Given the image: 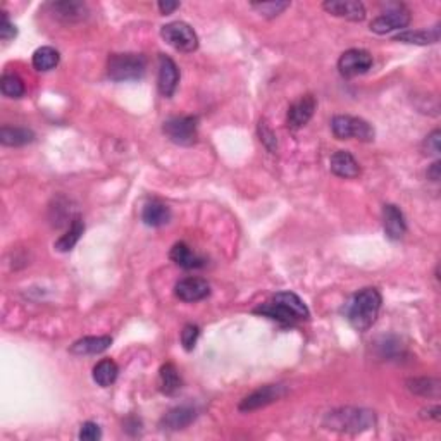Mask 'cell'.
<instances>
[{"label": "cell", "instance_id": "6da1fadb", "mask_svg": "<svg viewBox=\"0 0 441 441\" xmlns=\"http://www.w3.org/2000/svg\"><path fill=\"white\" fill-rule=\"evenodd\" d=\"M381 294L376 288H364L352 296L347 305V319L353 329L364 333L376 323L381 311Z\"/></svg>", "mask_w": 441, "mask_h": 441}, {"label": "cell", "instance_id": "7a4b0ae2", "mask_svg": "<svg viewBox=\"0 0 441 441\" xmlns=\"http://www.w3.org/2000/svg\"><path fill=\"white\" fill-rule=\"evenodd\" d=\"M255 314H261L269 317V319L279 321L284 324H294L299 321L308 319V308L303 303V300L299 295L291 294V291H281L276 294L273 302L264 303L261 307L255 308Z\"/></svg>", "mask_w": 441, "mask_h": 441}, {"label": "cell", "instance_id": "3957f363", "mask_svg": "<svg viewBox=\"0 0 441 441\" xmlns=\"http://www.w3.org/2000/svg\"><path fill=\"white\" fill-rule=\"evenodd\" d=\"M376 424L374 412L365 409H356V407H345L329 412L324 419V426L328 430L345 431V432H360L370 430Z\"/></svg>", "mask_w": 441, "mask_h": 441}, {"label": "cell", "instance_id": "277c9868", "mask_svg": "<svg viewBox=\"0 0 441 441\" xmlns=\"http://www.w3.org/2000/svg\"><path fill=\"white\" fill-rule=\"evenodd\" d=\"M147 59L142 53H113L107 61V74L113 81H135L143 78Z\"/></svg>", "mask_w": 441, "mask_h": 441}, {"label": "cell", "instance_id": "5b68a950", "mask_svg": "<svg viewBox=\"0 0 441 441\" xmlns=\"http://www.w3.org/2000/svg\"><path fill=\"white\" fill-rule=\"evenodd\" d=\"M333 135L338 140H360V142H373L376 133L374 128L365 119L353 116H335L331 119Z\"/></svg>", "mask_w": 441, "mask_h": 441}, {"label": "cell", "instance_id": "8992f818", "mask_svg": "<svg viewBox=\"0 0 441 441\" xmlns=\"http://www.w3.org/2000/svg\"><path fill=\"white\" fill-rule=\"evenodd\" d=\"M160 35H162L167 45H171L178 52H193L199 48V36L188 23H169L166 26H162Z\"/></svg>", "mask_w": 441, "mask_h": 441}, {"label": "cell", "instance_id": "52a82bcc", "mask_svg": "<svg viewBox=\"0 0 441 441\" xmlns=\"http://www.w3.org/2000/svg\"><path fill=\"white\" fill-rule=\"evenodd\" d=\"M164 135L172 143L181 147H190L197 142L199 131H197V118L193 116H178L171 118L164 123Z\"/></svg>", "mask_w": 441, "mask_h": 441}, {"label": "cell", "instance_id": "ba28073f", "mask_svg": "<svg viewBox=\"0 0 441 441\" xmlns=\"http://www.w3.org/2000/svg\"><path fill=\"white\" fill-rule=\"evenodd\" d=\"M373 68V56L364 48H350L338 59V71L345 78H356Z\"/></svg>", "mask_w": 441, "mask_h": 441}, {"label": "cell", "instance_id": "9c48e42d", "mask_svg": "<svg viewBox=\"0 0 441 441\" xmlns=\"http://www.w3.org/2000/svg\"><path fill=\"white\" fill-rule=\"evenodd\" d=\"M286 395V388L283 385H266L262 388H259L254 393H250L249 397H245L238 405V409L242 412H252L262 407L271 405V403L278 402L279 398H283Z\"/></svg>", "mask_w": 441, "mask_h": 441}, {"label": "cell", "instance_id": "30bf717a", "mask_svg": "<svg viewBox=\"0 0 441 441\" xmlns=\"http://www.w3.org/2000/svg\"><path fill=\"white\" fill-rule=\"evenodd\" d=\"M410 23V12L405 7L397 6L393 9L383 12L381 16H378L373 23H370V31L378 33V35H386V33L395 31V30H403V28L409 26Z\"/></svg>", "mask_w": 441, "mask_h": 441}, {"label": "cell", "instance_id": "8fae6325", "mask_svg": "<svg viewBox=\"0 0 441 441\" xmlns=\"http://www.w3.org/2000/svg\"><path fill=\"white\" fill-rule=\"evenodd\" d=\"M323 7L329 14L353 23H360L365 19V7L358 0H328L323 4Z\"/></svg>", "mask_w": 441, "mask_h": 441}, {"label": "cell", "instance_id": "7c38bea8", "mask_svg": "<svg viewBox=\"0 0 441 441\" xmlns=\"http://www.w3.org/2000/svg\"><path fill=\"white\" fill-rule=\"evenodd\" d=\"M180 83V69L176 66L175 61L167 56H160L159 57V78H157V85H159V92L164 95V97H172L178 88Z\"/></svg>", "mask_w": 441, "mask_h": 441}, {"label": "cell", "instance_id": "4fadbf2b", "mask_svg": "<svg viewBox=\"0 0 441 441\" xmlns=\"http://www.w3.org/2000/svg\"><path fill=\"white\" fill-rule=\"evenodd\" d=\"M316 105L317 102L312 95H303V97H300L299 100H296L295 104H291L290 109H288V119H286L288 126H290L291 130H300V128H303L308 121H311V118L314 116Z\"/></svg>", "mask_w": 441, "mask_h": 441}, {"label": "cell", "instance_id": "5bb4252c", "mask_svg": "<svg viewBox=\"0 0 441 441\" xmlns=\"http://www.w3.org/2000/svg\"><path fill=\"white\" fill-rule=\"evenodd\" d=\"M175 294L183 302H199L210 294V286L202 278H185L176 283Z\"/></svg>", "mask_w": 441, "mask_h": 441}, {"label": "cell", "instance_id": "9a60e30c", "mask_svg": "<svg viewBox=\"0 0 441 441\" xmlns=\"http://www.w3.org/2000/svg\"><path fill=\"white\" fill-rule=\"evenodd\" d=\"M383 228L390 240H400L407 232V222L397 205H385L383 209Z\"/></svg>", "mask_w": 441, "mask_h": 441}, {"label": "cell", "instance_id": "2e32d148", "mask_svg": "<svg viewBox=\"0 0 441 441\" xmlns=\"http://www.w3.org/2000/svg\"><path fill=\"white\" fill-rule=\"evenodd\" d=\"M329 166H331L333 175L345 180H353L360 175V166H358L356 157L347 150L335 152L331 155V160H329Z\"/></svg>", "mask_w": 441, "mask_h": 441}, {"label": "cell", "instance_id": "e0dca14e", "mask_svg": "<svg viewBox=\"0 0 441 441\" xmlns=\"http://www.w3.org/2000/svg\"><path fill=\"white\" fill-rule=\"evenodd\" d=\"M53 18L64 23L83 21L88 16V7L83 2H53L51 4Z\"/></svg>", "mask_w": 441, "mask_h": 441}, {"label": "cell", "instance_id": "ac0fdd59", "mask_svg": "<svg viewBox=\"0 0 441 441\" xmlns=\"http://www.w3.org/2000/svg\"><path fill=\"white\" fill-rule=\"evenodd\" d=\"M197 417V412L192 407H176L169 410L162 419H160V427L167 431H180L188 427Z\"/></svg>", "mask_w": 441, "mask_h": 441}, {"label": "cell", "instance_id": "d6986e66", "mask_svg": "<svg viewBox=\"0 0 441 441\" xmlns=\"http://www.w3.org/2000/svg\"><path fill=\"white\" fill-rule=\"evenodd\" d=\"M110 345H113L110 336H86L74 341L69 352L74 356H95V353L105 352Z\"/></svg>", "mask_w": 441, "mask_h": 441}, {"label": "cell", "instance_id": "ffe728a7", "mask_svg": "<svg viewBox=\"0 0 441 441\" xmlns=\"http://www.w3.org/2000/svg\"><path fill=\"white\" fill-rule=\"evenodd\" d=\"M169 257H171V261L175 262L176 266L183 267V269H200V267L205 266L204 259L193 252L187 243H176L171 249Z\"/></svg>", "mask_w": 441, "mask_h": 441}, {"label": "cell", "instance_id": "44dd1931", "mask_svg": "<svg viewBox=\"0 0 441 441\" xmlns=\"http://www.w3.org/2000/svg\"><path fill=\"white\" fill-rule=\"evenodd\" d=\"M169 219H171V210L159 200L148 202L142 210V221L150 228H160V226L167 224Z\"/></svg>", "mask_w": 441, "mask_h": 441}, {"label": "cell", "instance_id": "7402d4cb", "mask_svg": "<svg viewBox=\"0 0 441 441\" xmlns=\"http://www.w3.org/2000/svg\"><path fill=\"white\" fill-rule=\"evenodd\" d=\"M35 140V133L28 128L2 126L0 130V143L6 147H23Z\"/></svg>", "mask_w": 441, "mask_h": 441}, {"label": "cell", "instance_id": "603a6c76", "mask_svg": "<svg viewBox=\"0 0 441 441\" xmlns=\"http://www.w3.org/2000/svg\"><path fill=\"white\" fill-rule=\"evenodd\" d=\"M440 40V28H432V30H414V31H403L395 36V42L412 43V45H430L436 43Z\"/></svg>", "mask_w": 441, "mask_h": 441}, {"label": "cell", "instance_id": "cb8c5ba5", "mask_svg": "<svg viewBox=\"0 0 441 441\" xmlns=\"http://www.w3.org/2000/svg\"><path fill=\"white\" fill-rule=\"evenodd\" d=\"M83 232H85V222L80 216H76L71 221V226H69L68 233L63 234L53 247H56V250H59V252H69V250H73L74 245L80 242Z\"/></svg>", "mask_w": 441, "mask_h": 441}, {"label": "cell", "instance_id": "d4e9b609", "mask_svg": "<svg viewBox=\"0 0 441 441\" xmlns=\"http://www.w3.org/2000/svg\"><path fill=\"white\" fill-rule=\"evenodd\" d=\"M118 374L119 369L116 362L110 360V358H104V360H100L93 368V381L98 386H102V388H107V386H110L116 381Z\"/></svg>", "mask_w": 441, "mask_h": 441}, {"label": "cell", "instance_id": "484cf974", "mask_svg": "<svg viewBox=\"0 0 441 441\" xmlns=\"http://www.w3.org/2000/svg\"><path fill=\"white\" fill-rule=\"evenodd\" d=\"M59 52L52 47H40L33 53V68L36 71H52L57 64H59Z\"/></svg>", "mask_w": 441, "mask_h": 441}, {"label": "cell", "instance_id": "4316f807", "mask_svg": "<svg viewBox=\"0 0 441 441\" xmlns=\"http://www.w3.org/2000/svg\"><path fill=\"white\" fill-rule=\"evenodd\" d=\"M160 390L164 395H175L181 390V376L172 364H164L160 368Z\"/></svg>", "mask_w": 441, "mask_h": 441}, {"label": "cell", "instance_id": "83f0119b", "mask_svg": "<svg viewBox=\"0 0 441 441\" xmlns=\"http://www.w3.org/2000/svg\"><path fill=\"white\" fill-rule=\"evenodd\" d=\"M0 90L9 98H21L24 95V83L18 74H4L0 80Z\"/></svg>", "mask_w": 441, "mask_h": 441}, {"label": "cell", "instance_id": "f1b7e54d", "mask_svg": "<svg viewBox=\"0 0 441 441\" xmlns=\"http://www.w3.org/2000/svg\"><path fill=\"white\" fill-rule=\"evenodd\" d=\"M407 385H409L410 391L422 395V397H438L440 395V381H436V379H410Z\"/></svg>", "mask_w": 441, "mask_h": 441}, {"label": "cell", "instance_id": "f546056e", "mask_svg": "<svg viewBox=\"0 0 441 441\" xmlns=\"http://www.w3.org/2000/svg\"><path fill=\"white\" fill-rule=\"evenodd\" d=\"M250 7L264 16V18L271 19L281 14L283 11H286L290 7V2H254L250 4Z\"/></svg>", "mask_w": 441, "mask_h": 441}, {"label": "cell", "instance_id": "4dcf8cb0", "mask_svg": "<svg viewBox=\"0 0 441 441\" xmlns=\"http://www.w3.org/2000/svg\"><path fill=\"white\" fill-rule=\"evenodd\" d=\"M199 335H200L199 326H195V324L185 326L183 331H181V343H183V348L187 350V352H192V350L195 348Z\"/></svg>", "mask_w": 441, "mask_h": 441}, {"label": "cell", "instance_id": "1f68e13d", "mask_svg": "<svg viewBox=\"0 0 441 441\" xmlns=\"http://www.w3.org/2000/svg\"><path fill=\"white\" fill-rule=\"evenodd\" d=\"M259 137H261V142L264 143V147L267 148L269 152H276L278 148V142H276V135L273 133L269 125L266 121L259 123Z\"/></svg>", "mask_w": 441, "mask_h": 441}, {"label": "cell", "instance_id": "d6a6232c", "mask_svg": "<svg viewBox=\"0 0 441 441\" xmlns=\"http://www.w3.org/2000/svg\"><path fill=\"white\" fill-rule=\"evenodd\" d=\"M102 438V431H100V426L95 422H85L83 426H81L80 430V440L83 441H98Z\"/></svg>", "mask_w": 441, "mask_h": 441}, {"label": "cell", "instance_id": "836d02e7", "mask_svg": "<svg viewBox=\"0 0 441 441\" xmlns=\"http://www.w3.org/2000/svg\"><path fill=\"white\" fill-rule=\"evenodd\" d=\"M18 35L16 26L9 21L7 18V12H2V23H0V38L2 40H11Z\"/></svg>", "mask_w": 441, "mask_h": 441}, {"label": "cell", "instance_id": "e575fe53", "mask_svg": "<svg viewBox=\"0 0 441 441\" xmlns=\"http://www.w3.org/2000/svg\"><path fill=\"white\" fill-rule=\"evenodd\" d=\"M440 130H435L432 133L424 140V150H426V154L431 155H438L440 154Z\"/></svg>", "mask_w": 441, "mask_h": 441}, {"label": "cell", "instance_id": "d590c367", "mask_svg": "<svg viewBox=\"0 0 441 441\" xmlns=\"http://www.w3.org/2000/svg\"><path fill=\"white\" fill-rule=\"evenodd\" d=\"M180 7V2H159V11L162 12V14H171V12H175Z\"/></svg>", "mask_w": 441, "mask_h": 441}, {"label": "cell", "instance_id": "8d00e7d4", "mask_svg": "<svg viewBox=\"0 0 441 441\" xmlns=\"http://www.w3.org/2000/svg\"><path fill=\"white\" fill-rule=\"evenodd\" d=\"M440 169H441L440 160H436V162L427 169V178H430L431 181H440Z\"/></svg>", "mask_w": 441, "mask_h": 441}]
</instances>
